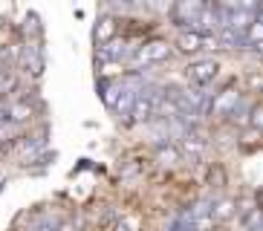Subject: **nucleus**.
<instances>
[{"label":"nucleus","instance_id":"nucleus-18","mask_svg":"<svg viewBox=\"0 0 263 231\" xmlns=\"http://www.w3.org/2000/svg\"><path fill=\"white\" fill-rule=\"evenodd\" d=\"M9 55H12V49L9 46H0V61H9Z\"/></svg>","mask_w":263,"mask_h":231},{"label":"nucleus","instance_id":"nucleus-5","mask_svg":"<svg viewBox=\"0 0 263 231\" xmlns=\"http://www.w3.org/2000/svg\"><path fill=\"white\" fill-rule=\"evenodd\" d=\"M177 46H179V52L194 55L197 49H202V35H200V32H182V29H179Z\"/></svg>","mask_w":263,"mask_h":231},{"label":"nucleus","instance_id":"nucleus-7","mask_svg":"<svg viewBox=\"0 0 263 231\" xmlns=\"http://www.w3.org/2000/svg\"><path fill=\"white\" fill-rule=\"evenodd\" d=\"M202 147H205V136H200L197 130H188L185 136H182V150H188V153H200Z\"/></svg>","mask_w":263,"mask_h":231},{"label":"nucleus","instance_id":"nucleus-11","mask_svg":"<svg viewBox=\"0 0 263 231\" xmlns=\"http://www.w3.org/2000/svg\"><path fill=\"white\" fill-rule=\"evenodd\" d=\"M101 55H104V58H110V61H116V58H122V55H124V41H122V38H113L110 44H104Z\"/></svg>","mask_w":263,"mask_h":231},{"label":"nucleus","instance_id":"nucleus-3","mask_svg":"<svg viewBox=\"0 0 263 231\" xmlns=\"http://www.w3.org/2000/svg\"><path fill=\"white\" fill-rule=\"evenodd\" d=\"M217 69H220V64H217L214 58H202V61H194L191 67H188V75H191V81L197 87H205L209 81H214Z\"/></svg>","mask_w":263,"mask_h":231},{"label":"nucleus","instance_id":"nucleus-15","mask_svg":"<svg viewBox=\"0 0 263 231\" xmlns=\"http://www.w3.org/2000/svg\"><path fill=\"white\" fill-rule=\"evenodd\" d=\"M252 127H255V130H263V101H257L255 107H252Z\"/></svg>","mask_w":263,"mask_h":231},{"label":"nucleus","instance_id":"nucleus-20","mask_svg":"<svg viewBox=\"0 0 263 231\" xmlns=\"http://www.w3.org/2000/svg\"><path fill=\"white\" fill-rule=\"evenodd\" d=\"M116 231H133V228H130V225H124V223H122V225H116Z\"/></svg>","mask_w":263,"mask_h":231},{"label":"nucleus","instance_id":"nucleus-22","mask_svg":"<svg viewBox=\"0 0 263 231\" xmlns=\"http://www.w3.org/2000/svg\"><path fill=\"white\" fill-rule=\"evenodd\" d=\"M257 21H263V9H260V12H257Z\"/></svg>","mask_w":263,"mask_h":231},{"label":"nucleus","instance_id":"nucleus-21","mask_svg":"<svg viewBox=\"0 0 263 231\" xmlns=\"http://www.w3.org/2000/svg\"><path fill=\"white\" fill-rule=\"evenodd\" d=\"M255 52H257V55H260V58H263V44H257V46H255Z\"/></svg>","mask_w":263,"mask_h":231},{"label":"nucleus","instance_id":"nucleus-19","mask_svg":"<svg viewBox=\"0 0 263 231\" xmlns=\"http://www.w3.org/2000/svg\"><path fill=\"white\" fill-rule=\"evenodd\" d=\"M6 122H9V110H3V107H0V127H3Z\"/></svg>","mask_w":263,"mask_h":231},{"label":"nucleus","instance_id":"nucleus-4","mask_svg":"<svg viewBox=\"0 0 263 231\" xmlns=\"http://www.w3.org/2000/svg\"><path fill=\"white\" fill-rule=\"evenodd\" d=\"M154 107H156V99L147 95L145 90H139L136 104H133V110H130V119L133 122H147V119H154Z\"/></svg>","mask_w":263,"mask_h":231},{"label":"nucleus","instance_id":"nucleus-8","mask_svg":"<svg viewBox=\"0 0 263 231\" xmlns=\"http://www.w3.org/2000/svg\"><path fill=\"white\" fill-rule=\"evenodd\" d=\"M211 214H214L217 223H223V220H232V217H234V200H220L214 208H211Z\"/></svg>","mask_w":263,"mask_h":231},{"label":"nucleus","instance_id":"nucleus-13","mask_svg":"<svg viewBox=\"0 0 263 231\" xmlns=\"http://www.w3.org/2000/svg\"><path fill=\"white\" fill-rule=\"evenodd\" d=\"M246 41H249L252 46L263 44V21H255L252 26H249V32H246Z\"/></svg>","mask_w":263,"mask_h":231},{"label":"nucleus","instance_id":"nucleus-10","mask_svg":"<svg viewBox=\"0 0 263 231\" xmlns=\"http://www.w3.org/2000/svg\"><path fill=\"white\" fill-rule=\"evenodd\" d=\"M156 162H162V165H174L179 162V147L177 145H162L156 150Z\"/></svg>","mask_w":263,"mask_h":231},{"label":"nucleus","instance_id":"nucleus-9","mask_svg":"<svg viewBox=\"0 0 263 231\" xmlns=\"http://www.w3.org/2000/svg\"><path fill=\"white\" fill-rule=\"evenodd\" d=\"M26 119H32V107L26 101H15L9 107V122H26Z\"/></svg>","mask_w":263,"mask_h":231},{"label":"nucleus","instance_id":"nucleus-6","mask_svg":"<svg viewBox=\"0 0 263 231\" xmlns=\"http://www.w3.org/2000/svg\"><path fill=\"white\" fill-rule=\"evenodd\" d=\"M113 35H116V21H113V17H101V21L96 23V41H99V44H110Z\"/></svg>","mask_w":263,"mask_h":231},{"label":"nucleus","instance_id":"nucleus-1","mask_svg":"<svg viewBox=\"0 0 263 231\" xmlns=\"http://www.w3.org/2000/svg\"><path fill=\"white\" fill-rule=\"evenodd\" d=\"M240 92L234 90V87H229V90H220V92H214V99H211V104H209V110H211V116H232L234 113V107L240 104Z\"/></svg>","mask_w":263,"mask_h":231},{"label":"nucleus","instance_id":"nucleus-12","mask_svg":"<svg viewBox=\"0 0 263 231\" xmlns=\"http://www.w3.org/2000/svg\"><path fill=\"white\" fill-rule=\"evenodd\" d=\"M24 67L29 69L32 75H38V72H41V67H44V61H41V55L35 52V49H29V52L24 55Z\"/></svg>","mask_w":263,"mask_h":231},{"label":"nucleus","instance_id":"nucleus-17","mask_svg":"<svg viewBox=\"0 0 263 231\" xmlns=\"http://www.w3.org/2000/svg\"><path fill=\"white\" fill-rule=\"evenodd\" d=\"M249 87H252V90H263V78L260 75H252V78H249Z\"/></svg>","mask_w":263,"mask_h":231},{"label":"nucleus","instance_id":"nucleus-2","mask_svg":"<svg viewBox=\"0 0 263 231\" xmlns=\"http://www.w3.org/2000/svg\"><path fill=\"white\" fill-rule=\"evenodd\" d=\"M165 58H171V44L162 38L147 41L145 46H139V52H136V64H156V61H165Z\"/></svg>","mask_w":263,"mask_h":231},{"label":"nucleus","instance_id":"nucleus-16","mask_svg":"<svg viewBox=\"0 0 263 231\" xmlns=\"http://www.w3.org/2000/svg\"><path fill=\"white\" fill-rule=\"evenodd\" d=\"M243 113H246V104L240 101V104H237V107H234V113L229 116V119H232L234 124H249V116H243Z\"/></svg>","mask_w":263,"mask_h":231},{"label":"nucleus","instance_id":"nucleus-14","mask_svg":"<svg viewBox=\"0 0 263 231\" xmlns=\"http://www.w3.org/2000/svg\"><path fill=\"white\" fill-rule=\"evenodd\" d=\"M240 41H243V35H237V32H232V29L220 32V44H223V46H237Z\"/></svg>","mask_w":263,"mask_h":231}]
</instances>
